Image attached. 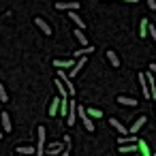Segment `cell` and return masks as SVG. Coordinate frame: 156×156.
Wrapping results in <instances>:
<instances>
[{
  "label": "cell",
  "instance_id": "cell-11",
  "mask_svg": "<svg viewBox=\"0 0 156 156\" xmlns=\"http://www.w3.org/2000/svg\"><path fill=\"white\" fill-rule=\"evenodd\" d=\"M145 122H147V118H145V115H139V118L133 122V126H130V135H135V133H137V130H139Z\"/></svg>",
  "mask_w": 156,
  "mask_h": 156
},
{
  "label": "cell",
  "instance_id": "cell-18",
  "mask_svg": "<svg viewBox=\"0 0 156 156\" xmlns=\"http://www.w3.org/2000/svg\"><path fill=\"white\" fill-rule=\"evenodd\" d=\"M137 150H139V145H137V143H135V145H118V152H120V154H130V152L135 154Z\"/></svg>",
  "mask_w": 156,
  "mask_h": 156
},
{
  "label": "cell",
  "instance_id": "cell-25",
  "mask_svg": "<svg viewBox=\"0 0 156 156\" xmlns=\"http://www.w3.org/2000/svg\"><path fill=\"white\" fill-rule=\"evenodd\" d=\"M9 101V94H7V90H5V86L0 83V103H7Z\"/></svg>",
  "mask_w": 156,
  "mask_h": 156
},
{
  "label": "cell",
  "instance_id": "cell-22",
  "mask_svg": "<svg viewBox=\"0 0 156 156\" xmlns=\"http://www.w3.org/2000/svg\"><path fill=\"white\" fill-rule=\"evenodd\" d=\"M139 37H141V39L147 37V20H145V17H143L141 24H139Z\"/></svg>",
  "mask_w": 156,
  "mask_h": 156
},
{
  "label": "cell",
  "instance_id": "cell-4",
  "mask_svg": "<svg viewBox=\"0 0 156 156\" xmlns=\"http://www.w3.org/2000/svg\"><path fill=\"white\" fill-rule=\"evenodd\" d=\"M75 122H77V105L71 101V103H69V115H66V124H69V126H75Z\"/></svg>",
  "mask_w": 156,
  "mask_h": 156
},
{
  "label": "cell",
  "instance_id": "cell-20",
  "mask_svg": "<svg viewBox=\"0 0 156 156\" xmlns=\"http://www.w3.org/2000/svg\"><path fill=\"white\" fill-rule=\"evenodd\" d=\"M73 34H75V39H77V41L81 43V47H88V39H86V34H83V32H81L79 28H77V30H75Z\"/></svg>",
  "mask_w": 156,
  "mask_h": 156
},
{
  "label": "cell",
  "instance_id": "cell-24",
  "mask_svg": "<svg viewBox=\"0 0 156 156\" xmlns=\"http://www.w3.org/2000/svg\"><path fill=\"white\" fill-rule=\"evenodd\" d=\"M69 103H71L69 98H62V103H60V113H62V118L69 115Z\"/></svg>",
  "mask_w": 156,
  "mask_h": 156
},
{
  "label": "cell",
  "instance_id": "cell-16",
  "mask_svg": "<svg viewBox=\"0 0 156 156\" xmlns=\"http://www.w3.org/2000/svg\"><path fill=\"white\" fill-rule=\"evenodd\" d=\"M139 143L137 137H118V145H135Z\"/></svg>",
  "mask_w": 156,
  "mask_h": 156
},
{
  "label": "cell",
  "instance_id": "cell-23",
  "mask_svg": "<svg viewBox=\"0 0 156 156\" xmlns=\"http://www.w3.org/2000/svg\"><path fill=\"white\" fill-rule=\"evenodd\" d=\"M56 86H58V92H60V98H69V92H66V88H64V83H62L60 79H56Z\"/></svg>",
  "mask_w": 156,
  "mask_h": 156
},
{
  "label": "cell",
  "instance_id": "cell-14",
  "mask_svg": "<svg viewBox=\"0 0 156 156\" xmlns=\"http://www.w3.org/2000/svg\"><path fill=\"white\" fill-rule=\"evenodd\" d=\"M92 51H94V47H92V45H88V47H81L79 51H73V56L79 60V58H86V56H88V54H92Z\"/></svg>",
  "mask_w": 156,
  "mask_h": 156
},
{
  "label": "cell",
  "instance_id": "cell-15",
  "mask_svg": "<svg viewBox=\"0 0 156 156\" xmlns=\"http://www.w3.org/2000/svg\"><path fill=\"white\" fill-rule=\"evenodd\" d=\"M60 103H62V98H54V101L49 103V115H51V118L60 111Z\"/></svg>",
  "mask_w": 156,
  "mask_h": 156
},
{
  "label": "cell",
  "instance_id": "cell-6",
  "mask_svg": "<svg viewBox=\"0 0 156 156\" xmlns=\"http://www.w3.org/2000/svg\"><path fill=\"white\" fill-rule=\"evenodd\" d=\"M0 124H2V133H11L13 130V124H11V118H9L7 111L0 113Z\"/></svg>",
  "mask_w": 156,
  "mask_h": 156
},
{
  "label": "cell",
  "instance_id": "cell-21",
  "mask_svg": "<svg viewBox=\"0 0 156 156\" xmlns=\"http://www.w3.org/2000/svg\"><path fill=\"white\" fill-rule=\"evenodd\" d=\"M109 124H111V126H113V128H115L120 135H126V133H128V130H126V128H124V126H122V124H120L115 118H111V120H109Z\"/></svg>",
  "mask_w": 156,
  "mask_h": 156
},
{
  "label": "cell",
  "instance_id": "cell-32",
  "mask_svg": "<svg viewBox=\"0 0 156 156\" xmlns=\"http://www.w3.org/2000/svg\"><path fill=\"white\" fill-rule=\"evenodd\" d=\"M0 139H2V128H0Z\"/></svg>",
  "mask_w": 156,
  "mask_h": 156
},
{
  "label": "cell",
  "instance_id": "cell-26",
  "mask_svg": "<svg viewBox=\"0 0 156 156\" xmlns=\"http://www.w3.org/2000/svg\"><path fill=\"white\" fill-rule=\"evenodd\" d=\"M88 115H90V118H101L103 111H101V109H88Z\"/></svg>",
  "mask_w": 156,
  "mask_h": 156
},
{
  "label": "cell",
  "instance_id": "cell-5",
  "mask_svg": "<svg viewBox=\"0 0 156 156\" xmlns=\"http://www.w3.org/2000/svg\"><path fill=\"white\" fill-rule=\"evenodd\" d=\"M62 152H64V143H60V141L49 143V145L45 147V154H47V156H51V154H62Z\"/></svg>",
  "mask_w": 156,
  "mask_h": 156
},
{
  "label": "cell",
  "instance_id": "cell-3",
  "mask_svg": "<svg viewBox=\"0 0 156 156\" xmlns=\"http://www.w3.org/2000/svg\"><path fill=\"white\" fill-rule=\"evenodd\" d=\"M58 79L64 83V88H66L69 96H73V94H75V86H73V81L69 79V75H64V71H58Z\"/></svg>",
  "mask_w": 156,
  "mask_h": 156
},
{
  "label": "cell",
  "instance_id": "cell-2",
  "mask_svg": "<svg viewBox=\"0 0 156 156\" xmlns=\"http://www.w3.org/2000/svg\"><path fill=\"white\" fill-rule=\"evenodd\" d=\"M37 154L39 156L45 154V126L37 128Z\"/></svg>",
  "mask_w": 156,
  "mask_h": 156
},
{
  "label": "cell",
  "instance_id": "cell-8",
  "mask_svg": "<svg viewBox=\"0 0 156 156\" xmlns=\"http://www.w3.org/2000/svg\"><path fill=\"white\" fill-rule=\"evenodd\" d=\"M115 103H120V105H128V107H137V105H139V101H137V98H130V96H118Z\"/></svg>",
  "mask_w": 156,
  "mask_h": 156
},
{
  "label": "cell",
  "instance_id": "cell-31",
  "mask_svg": "<svg viewBox=\"0 0 156 156\" xmlns=\"http://www.w3.org/2000/svg\"><path fill=\"white\" fill-rule=\"evenodd\" d=\"M62 156H71V152H66V150H64V152H62Z\"/></svg>",
  "mask_w": 156,
  "mask_h": 156
},
{
  "label": "cell",
  "instance_id": "cell-17",
  "mask_svg": "<svg viewBox=\"0 0 156 156\" xmlns=\"http://www.w3.org/2000/svg\"><path fill=\"white\" fill-rule=\"evenodd\" d=\"M15 154H37V147H32V145H17Z\"/></svg>",
  "mask_w": 156,
  "mask_h": 156
},
{
  "label": "cell",
  "instance_id": "cell-9",
  "mask_svg": "<svg viewBox=\"0 0 156 156\" xmlns=\"http://www.w3.org/2000/svg\"><path fill=\"white\" fill-rule=\"evenodd\" d=\"M34 24H37V26H39V28H41V30H43V32H45L47 37L51 34V28H49V24H47V22H45L43 17H34Z\"/></svg>",
  "mask_w": 156,
  "mask_h": 156
},
{
  "label": "cell",
  "instance_id": "cell-27",
  "mask_svg": "<svg viewBox=\"0 0 156 156\" xmlns=\"http://www.w3.org/2000/svg\"><path fill=\"white\" fill-rule=\"evenodd\" d=\"M64 145H66V152H71V135H64Z\"/></svg>",
  "mask_w": 156,
  "mask_h": 156
},
{
  "label": "cell",
  "instance_id": "cell-29",
  "mask_svg": "<svg viewBox=\"0 0 156 156\" xmlns=\"http://www.w3.org/2000/svg\"><path fill=\"white\" fill-rule=\"evenodd\" d=\"M150 73L156 77V62H150Z\"/></svg>",
  "mask_w": 156,
  "mask_h": 156
},
{
  "label": "cell",
  "instance_id": "cell-30",
  "mask_svg": "<svg viewBox=\"0 0 156 156\" xmlns=\"http://www.w3.org/2000/svg\"><path fill=\"white\" fill-rule=\"evenodd\" d=\"M147 9H150V11L156 9V2H154V0H147Z\"/></svg>",
  "mask_w": 156,
  "mask_h": 156
},
{
  "label": "cell",
  "instance_id": "cell-10",
  "mask_svg": "<svg viewBox=\"0 0 156 156\" xmlns=\"http://www.w3.org/2000/svg\"><path fill=\"white\" fill-rule=\"evenodd\" d=\"M139 83H141V90H143V96L150 98V86H147V79H145V73H139Z\"/></svg>",
  "mask_w": 156,
  "mask_h": 156
},
{
  "label": "cell",
  "instance_id": "cell-12",
  "mask_svg": "<svg viewBox=\"0 0 156 156\" xmlns=\"http://www.w3.org/2000/svg\"><path fill=\"white\" fill-rule=\"evenodd\" d=\"M105 54H107V60L111 62V66H113V69H120V58L115 56V51H111V49H107Z\"/></svg>",
  "mask_w": 156,
  "mask_h": 156
},
{
  "label": "cell",
  "instance_id": "cell-1",
  "mask_svg": "<svg viewBox=\"0 0 156 156\" xmlns=\"http://www.w3.org/2000/svg\"><path fill=\"white\" fill-rule=\"evenodd\" d=\"M77 115H79V120L83 122L86 130H88V133H92V130H94V122H92V118L88 115V111H86L81 105H77Z\"/></svg>",
  "mask_w": 156,
  "mask_h": 156
},
{
  "label": "cell",
  "instance_id": "cell-33",
  "mask_svg": "<svg viewBox=\"0 0 156 156\" xmlns=\"http://www.w3.org/2000/svg\"><path fill=\"white\" fill-rule=\"evenodd\" d=\"M154 156H156V154H154Z\"/></svg>",
  "mask_w": 156,
  "mask_h": 156
},
{
  "label": "cell",
  "instance_id": "cell-7",
  "mask_svg": "<svg viewBox=\"0 0 156 156\" xmlns=\"http://www.w3.org/2000/svg\"><path fill=\"white\" fill-rule=\"evenodd\" d=\"M79 7H81L79 2H56V9L58 11H69V13L71 11H77Z\"/></svg>",
  "mask_w": 156,
  "mask_h": 156
},
{
  "label": "cell",
  "instance_id": "cell-13",
  "mask_svg": "<svg viewBox=\"0 0 156 156\" xmlns=\"http://www.w3.org/2000/svg\"><path fill=\"white\" fill-rule=\"evenodd\" d=\"M77 64V60H54V66H58V69H73Z\"/></svg>",
  "mask_w": 156,
  "mask_h": 156
},
{
  "label": "cell",
  "instance_id": "cell-19",
  "mask_svg": "<svg viewBox=\"0 0 156 156\" xmlns=\"http://www.w3.org/2000/svg\"><path fill=\"white\" fill-rule=\"evenodd\" d=\"M69 17H71V20H73V22L77 24V28H79V30H83V28H86V24H83V20H81V17H79V15H77L75 11H71V13H69Z\"/></svg>",
  "mask_w": 156,
  "mask_h": 156
},
{
  "label": "cell",
  "instance_id": "cell-28",
  "mask_svg": "<svg viewBox=\"0 0 156 156\" xmlns=\"http://www.w3.org/2000/svg\"><path fill=\"white\" fill-rule=\"evenodd\" d=\"M150 34H152V39H154V43H156V26H154V24H150Z\"/></svg>",
  "mask_w": 156,
  "mask_h": 156
}]
</instances>
